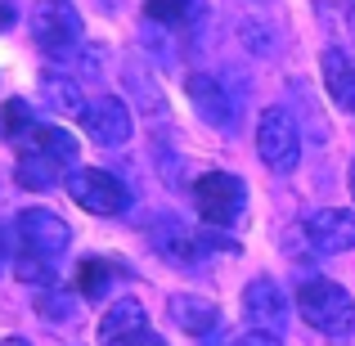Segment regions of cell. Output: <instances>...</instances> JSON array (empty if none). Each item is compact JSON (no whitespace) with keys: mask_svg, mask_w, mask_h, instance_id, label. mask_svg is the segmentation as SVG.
Here are the masks:
<instances>
[{"mask_svg":"<svg viewBox=\"0 0 355 346\" xmlns=\"http://www.w3.org/2000/svg\"><path fill=\"white\" fill-rule=\"evenodd\" d=\"M14 175H18V184H23V189H50V184L68 180V171H63V166H54L50 157H45L41 148H32V144H23Z\"/></svg>","mask_w":355,"mask_h":346,"instance_id":"9a60e30c","label":"cell"},{"mask_svg":"<svg viewBox=\"0 0 355 346\" xmlns=\"http://www.w3.org/2000/svg\"><path fill=\"white\" fill-rule=\"evenodd\" d=\"M193 202H198V216L207 220V225L225 230V225H234L243 216L248 189H243V180L230 175V171H207V175L193 180Z\"/></svg>","mask_w":355,"mask_h":346,"instance_id":"5b68a950","label":"cell"},{"mask_svg":"<svg viewBox=\"0 0 355 346\" xmlns=\"http://www.w3.org/2000/svg\"><path fill=\"white\" fill-rule=\"evenodd\" d=\"M144 14L162 27H184L202 14V0H144Z\"/></svg>","mask_w":355,"mask_h":346,"instance_id":"ac0fdd59","label":"cell"},{"mask_svg":"<svg viewBox=\"0 0 355 346\" xmlns=\"http://www.w3.org/2000/svg\"><path fill=\"white\" fill-rule=\"evenodd\" d=\"M5 248H9V234H5V225H0V257H5Z\"/></svg>","mask_w":355,"mask_h":346,"instance_id":"484cf974","label":"cell"},{"mask_svg":"<svg viewBox=\"0 0 355 346\" xmlns=\"http://www.w3.org/2000/svg\"><path fill=\"white\" fill-rule=\"evenodd\" d=\"M0 346H32V342H27V338H5Z\"/></svg>","mask_w":355,"mask_h":346,"instance_id":"d4e9b609","label":"cell"},{"mask_svg":"<svg viewBox=\"0 0 355 346\" xmlns=\"http://www.w3.org/2000/svg\"><path fill=\"white\" fill-rule=\"evenodd\" d=\"M14 23H18V9L9 5V0H0V32H9Z\"/></svg>","mask_w":355,"mask_h":346,"instance_id":"cb8c5ba5","label":"cell"},{"mask_svg":"<svg viewBox=\"0 0 355 346\" xmlns=\"http://www.w3.org/2000/svg\"><path fill=\"white\" fill-rule=\"evenodd\" d=\"M320 77L329 99L342 108V113H355V68H351V54L342 45H324L320 54Z\"/></svg>","mask_w":355,"mask_h":346,"instance_id":"7c38bea8","label":"cell"},{"mask_svg":"<svg viewBox=\"0 0 355 346\" xmlns=\"http://www.w3.org/2000/svg\"><path fill=\"white\" fill-rule=\"evenodd\" d=\"M27 144L32 148H41L45 157H50L54 166H63V171H77V139L68 135V130H59V126H32V135H27Z\"/></svg>","mask_w":355,"mask_h":346,"instance_id":"2e32d148","label":"cell"},{"mask_svg":"<svg viewBox=\"0 0 355 346\" xmlns=\"http://www.w3.org/2000/svg\"><path fill=\"white\" fill-rule=\"evenodd\" d=\"M184 95H189V104H193V113H198L207 126H216V130H234V121H239V108H234V95H230L225 86H220L216 77H207V72H193L189 81H184Z\"/></svg>","mask_w":355,"mask_h":346,"instance_id":"9c48e42d","label":"cell"},{"mask_svg":"<svg viewBox=\"0 0 355 346\" xmlns=\"http://www.w3.org/2000/svg\"><path fill=\"white\" fill-rule=\"evenodd\" d=\"M243 311H248L252 324L279 333L288 324V297H284V288H279L270 275H257L248 288H243Z\"/></svg>","mask_w":355,"mask_h":346,"instance_id":"8fae6325","label":"cell"},{"mask_svg":"<svg viewBox=\"0 0 355 346\" xmlns=\"http://www.w3.org/2000/svg\"><path fill=\"white\" fill-rule=\"evenodd\" d=\"M99 346H153L144 302L117 297V302L108 306V315L99 320Z\"/></svg>","mask_w":355,"mask_h":346,"instance_id":"52a82bcc","label":"cell"},{"mask_svg":"<svg viewBox=\"0 0 355 346\" xmlns=\"http://www.w3.org/2000/svg\"><path fill=\"white\" fill-rule=\"evenodd\" d=\"M41 90H45V99H50V108L63 113V117H81L86 104H90V99L81 95V81L72 77V72H59V68H50L41 77Z\"/></svg>","mask_w":355,"mask_h":346,"instance_id":"5bb4252c","label":"cell"},{"mask_svg":"<svg viewBox=\"0 0 355 346\" xmlns=\"http://www.w3.org/2000/svg\"><path fill=\"white\" fill-rule=\"evenodd\" d=\"M157 171H162V180L171 184V189H175V184H184V162H175V153H171V148H162V144H157Z\"/></svg>","mask_w":355,"mask_h":346,"instance_id":"7402d4cb","label":"cell"},{"mask_svg":"<svg viewBox=\"0 0 355 346\" xmlns=\"http://www.w3.org/2000/svg\"><path fill=\"white\" fill-rule=\"evenodd\" d=\"M117 275H126L121 270V261H104V257H90L77 266V293L81 297H104L108 284H113Z\"/></svg>","mask_w":355,"mask_h":346,"instance_id":"e0dca14e","label":"cell"},{"mask_svg":"<svg viewBox=\"0 0 355 346\" xmlns=\"http://www.w3.org/2000/svg\"><path fill=\"white\" fill-rule=\"evenodd\" d=\"M302 234L311 239L315 252L324 257H338V252H351L355 248V211H342V207H320L302 220Z\"/></svg>","mask_w":355,"mask_h":346,"instance_id":"30bf717a","label":"cell"},{"mask_svg":"<svg viewBox=\"0 0 355 346\" xmlns=\"http://www.w3.org/2000/svg\"><path fill=\"white\" fill-rule=\"evenodd\" d=\"M351 198H355V157H351Z\"/></svg>","mask_w":355,"mask_h":346,"instance_id":"4316f807","label":"cell"},{"mask_svg":"<svg viewBox=\"0 0 355 346\" xmlns=\"http://www.w3.org/2000/svg\"><path fill=\"white\" fill-rule=\"evenodd\" d=\"M81 121H86V135L95 139L99 148H121L130 139V130H135V121H130V108L121 104L117 95H99L86 104V113H81Z\"/></svg>","mask_w":355,"mask_h":346,"instance_id":"ba28073f","label":"cell"},{"mask_svg":"<svg viewBox=\"0 0 355 346\" xmlns=\"http://www.w3.org/2000/svg\"><path fill=\"white\" fill-rule=\"evenodd\" d=\"M32 126H36V117L27 99H5L0 104V139H27Z\"/></svg>","mask_w":355,"mask_h":346,"instance_id":"d6986e66","label":"cell"},{"mask_svg":"<svg viewBox=\"0 0 355 346\" xmlns=\"http://www.w3.org/2000/svg\"><path fill=\"white\" fill-rule=\"evenodd\" d=\"M234 346H284V338H279L275 329H261V324H252V329H243Z\"/></svg>","mask_w":355,"mask_h":346,"instance_id":"603a6c76","label":"cell"},{"mask_svg":"<svg viewBox=\"0 0 355 346\" xmlns=\"http://www.w3.org/2000/svg\"><path fill=\"white\" fill-rule=\"evenodd\" d=\"M18 252H36V257H63L72 243V230L63 216H54L50 207H23L14 220Z\"/></svg>","mask_w":355,"mask_h":346,"instance_id":"8992f818","label":"cell"},{"mask_svg":"<svg viewBox=\"0 0 355 346\" xmlns=\"http://www.w3.org/2000/svg\"><path fill=\"white\" fill-rule=\"evenodd\" d=\"M297 315H302L315 333H324V338H333V342H347L355 333L351 293L342 284H333V279H324V275L297 284Z\"/></svg>","mask_w":355,"mask_h":346,"instance_id":"6da1fadb","label":"cell"},{"mask_svg":"<svg viewBox=\"0 0 355 346\" xmlns=\"http://www.w3.org/2000/svg\"><path fill=\"white\" fill-rule=\"evenodd\" d=\"M153 346H157V342H153Z\"/></svg>","mask_w":355,"mask_h":346,"instance_id":"f1b7e54d","label":"cell"},{"mask_svg":"<svg viewBox=\"0 0 355 346\" xmlns=\"http://www.w3.org/2000/svg\"><path fill=\"white\" fill-rule=\"evenodd\" d=\"M32 41L41 45L50 59L77 54L81 45V14L72 9V0H41L32 9Z\"/></svg>","mask_w":355,"mask_h":346,"instance_id":"7a4b0ae2","label":"cell"},{"mask_svg":"<svg viewBox=\"0 0 355 346\" xmlns=\"http://www.w3.org/2000/svg\"><path fill=\"white\" fill-rule=\"evenodd\" d=\"M126 81H130V90H135V99H139V104L148 108V113H162V95L153 90V81H148V77L139 81L135 72H126Z\"/></svg>","mask_w":355,"mask_h":346,"instance_id":"44dd1931","label":"cell"},{"mask_svg":"<svg viewBox=\"0 0 355 346\" xmlns=\"http://www.w3.org/2000/svg\"><path fill=\"white\" fill-rule=\"evenodd\" d=\"M68 193L77 207H86L90 216H121L130 207V189L104 166H77L68 175Z\"/></svg>","mask_w":355,"mask_h":346,"instance_id":"3957f363","label":"cell"},{"mask_svg":"<svg viewBox=\"0 0 355 346\" xmlns=\"http://www.w3.org/2000/svg\"><path fill=\"white\" fill-rule=\"evenodd\" d=\"M99 5H104V9H117V5H121V0H99Z\"/></svg>","mask_w":355,"mask_h":346,"instance_id":"83f0119b","label":"cell"},{"mask_svg":"<svg viewBox=\"0 0 355 346\" xmlns=\"http://www.w3.org/2000/svg\"><path fill=\"white\" fill-rule=\"evenodd\" d=\"M14 275L23 284H54V257H36V252H18Z\"/></svg>","mask_w":355,"mask_h":346,"instance_id":"ffe728a7","label":"cell"},{"mask_svg":"<svg viewBox=\"0 0 355 346\" xmlns=\"http://www.w3.org/2000/svg\"><path fill=\"white\" fill-rule=\"evenodd\" d=\"M257 153L261 162L275 175H288L302 157V135H297V121L288 108H266L257 121Z\"/></svg>","mask_w":355,"mask_h":346,"instance_id":"277c9868","label":"cell"},{"mask_svg":"<svg viewBox=\"0 0 355 346\" xmlns=\"http://www.w3.org/2000/svg\"><path fill=\"white\" fill-rule=\"evenodd\" d=\"M171 320L180 324L189 338H207L220 324V306L207 302V297H193V293H175L171 297Z\"/></svg>","mask_w":355,"mask_h":346,"instance_id":"4fadbf2b","label":"cell"}]
</instances>
